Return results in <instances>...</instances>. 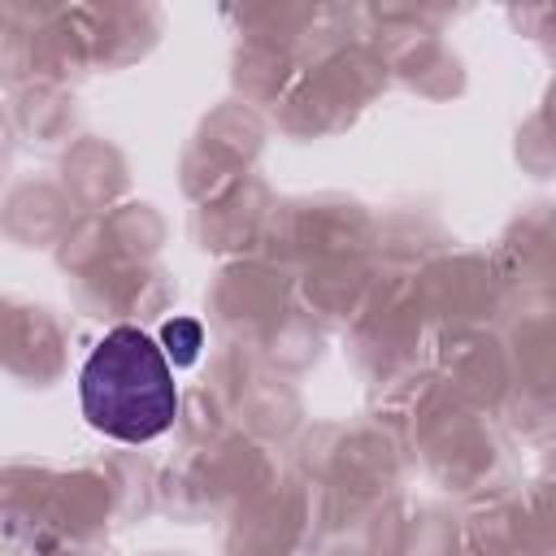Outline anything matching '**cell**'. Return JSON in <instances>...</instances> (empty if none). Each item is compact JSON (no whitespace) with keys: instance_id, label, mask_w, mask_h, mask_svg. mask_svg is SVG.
Instances as JSON below:
<instances>
[{"instance_id":"obj_1","label":"cell","mask_w":556,"mask_h":556,"mask_svg":"<svg viewBox=\"0 0 556 556\" xmlns=\"http://www.w3.org/2000/svg\"><path fill=\"white\" fill-rule=\"evenodd\" d=\"M78 400L87 421L109 439L148 443L165 434L178 413V387L165 348H156L135 326L109 330L78 374Z\"/></svg>"},{"instance_id":"obj_2","label":"cell","mask_w":556,"mask_h":556,"mask_svg":"<svg viewBox=\"0 0 556 556\" xmlns=\"http://www.w3.org/2000/svg\"><path fill=\"white\" fill-rule=\"evenodd\" d=\"M161 339H165V356H169L174 365H191L195 352H200L204 330H200V321H191V317H174V321H165Z\"/></svg>"}]
</instances>
